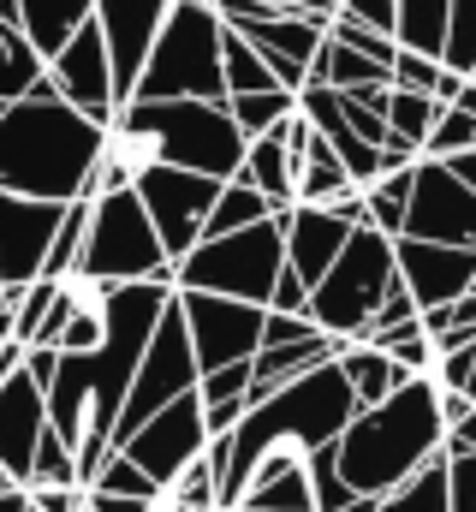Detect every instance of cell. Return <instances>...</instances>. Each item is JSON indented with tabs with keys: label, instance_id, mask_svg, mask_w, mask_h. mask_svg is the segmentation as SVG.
<instances>
[{
	"label": "cell",
	"instance_id": "2",
	"mask_svg": "<svg viewBox=\"0 0 476 512\" xmlns=\"http://www.w3.org/2000/svg\"><path fill=\"white\" fill-rule=\"evenodd\" d=\"M102 161V126L72 114L48 78L0 108V191L30 203H78Z\"/></svg>",
	"mask_w": 476,
	"mask_h": 512
},
{
	"label": "cell",
	"instance_id": "31",
	"mask_svg": "<svg viewBox=\"0 0 476 512\" xmlns=\"http://www.w3.org/2000/svg\"><path fill=\"white\" fill-rule=\"evenodd\" d=\"M292 114H298V96H286V90H262V96H233L227 102V120L238 126L244 143L250 137H268L280 120H292Z\"/></svg>",
	"mask_w": 476,
	"mask_h": 512
},
{
	"label": "cell",
	"instance_id": "17",
	"mask_svg": "<svg viewBox=\"0 0 476 512\" xmlns=\"http://www.w3.org/2000/svg\"><path fill=\"white\" fill-rule=\"evenodd\" d=\"M393 268L411 292L417 310H441L453 298H465L476 280V251H447V245H417V239H393Z\"/></svg>",
	"mask_w": 476,
	"mask_h": 512
},
{
	"label": "cell",
	"instance_id": "44",
	"mask_svg": "<svg viewBox=\"0 0 476 512\" xmlns=\"http://www.w3.org/2000/svg\"><path fill=\"white\" fill-rule=\"evenodd\" d=\"M441 167H447V173H453V179H459V185H465V191L476 197V149H465V155H453V161H441Z\"/></svg>",
	"mask_w": 476,
	"mask_h": 512
},
{
	"label": "cell",
	"instance_id": "14",
	"mask_svg": "<svg viewBox=\"0 0 476 512\" xmlns=\"http://www.w3.org/2000/svg\"><path fill=\"white\" fill-rule=\"evenodd\" d=\"M48 90L72 108V114H84L90 126H102L108 131V120L119 114V102H114V72H108V48H102V30H96V18L48 60Z\"/></svg>",
	"mask_w": 476,
	"mask_h": 512
},
{
	"label": "cell",
	"instance_id": "50",
	"mask_svg": "<svg viewBox=\"0 0 476 512\" xmlns=\"http://www.w3.org/2000/svg\"><path fill=\"white\" fill-rule=\"evenodd\" d=\"M6 489H12V483H6V471H0V495H6Z\"/></svg>",
	"mask_w": 476,
	"mask_h": 512
},
{
	"label": "cell",
	"instance_id": "51",
	"mask_svg": "<svg viewBox=\"0 0 476 512\" xmlns=\"http://www.w3.org/2000/svg\"><path fill=\"white\" fill-rule=\"evenodd\" d=\"M84 512H90V501H84Z\"/></svg>",
	"mask_w": 476,
	"mask_h": 512
},
{
	"label": "cell",
	"instance_id": "32",
	"mask_svg": "<svg viewBox=\"0 0 476 512\" xmlns=\"http://www.w3.org/2000/svg\"><path fill=\"white\" fill-rule=\"evenodd\" d=\"M381 512H447V459L435 453L423 471H411V477L381 501Z\"/></svg>",
	"mask_w": 476,
	"mask_h": 512
},
{
	"label": "cell",
	"instance_id": "38",
	"mask_svg": "<svg viewBox=\"0 0 476 512\" xmlns=\"http://www.w3.org/2000/svg\"><path fill=\"white\" fill-rule=\"evenodd\" d=\"M447 512H476V453L447 459Z\"/></svg>",
	"mask_w": 476,
	"mask_h": 512
},
{
	"label": "cell",
	"instance_id": "55",
	"mask_svg": "<svg viewBox=\"0 0 476 512\" xmlns=\"http://www.w3.org/2000/svg\"><path fill=\"white\" fill-rule=\"evenodd\" d=\"M24 512H30V507H24Z\"/></svg>",
	"mask_w": 476,
	"mask_h": 512
},
{
	"label": "cell",
	"instance_id": "37",
	"mask_svg": "<svg viewBox=\"0 0 476 512\" xmlns=\"http://www.w3.org/2000/svg\"><path fill=\"white\" fill-rule=\"evenodd\" d=\"M435 78H441V60H423V54H393V90H411V96H429L435 102Z\"/></svg>",
	"mask_w": 476,
	"mask_h": 512
},
{
	"label": "cell",
	"instance_id": "42",
	"mask_svg": "<svg viewBox=\"0 0 476 512\" xmlns=\"http://www.w3.org/2000/svg\"><path fill=\"white\" fill-rule=\"evenodd\" d=\"M90 512H185L173 501V489H155L143 501H108V495H90Z\"/></svg>",
	"mask_w": 476,
	"mask_h": 512
},
{
	"label": "cell",
	"instance_id": "9",
	"mask_svg": "<svg viewBox=\"0 0 476 512\" xmlns=\"http://www.w3.org/2000/svg\"><path fill=\"white\" fill-rule=\"evenodd\" d=\"M185 393H197V352H191V334H185L179 304H167L161 322H155V334H149V352H143V364H137V376H131V393H125V411H119V429H114V447L131 441L155 411H167V405L185 399Z\"/></svg>",
	"mask_w": 476,
	"mask_h": 512
},
{
	"label": "cell",
	"instance_id": "22",
	"mask_svg": "<svg viewBox=\"0 0 476 512\" xmlns=\"http://www.w3.org/2000/svg\"><path fill=\"white\" fill-rule=\"evenodd\" d=\"M334 370L346 376L357 411H369V405H381V399H393L399 387L417 382V376H405V370H399L387 352H375V346H340V352H334Z\"/></svg>",
	"mask_w": 476,
	"mask_h": 512
},
{
	"label": "cell",
	"instance_id": "19",
	"mask_svg": "<svg viewBox=\"0 0 476 512\" xmlns=\"http://www.w3.org/2000/svg\"><path fill=\"white\" fill-rule=\"evenodd\" d=\"M42 429H48V399H42V387L30 382L24 370L6 376V382H0V471H6V483H12L18 495H24V483H30V459H36Z\"/></svg>",
	"mask_w": 476,
	"mask_h": 512
},
{
	"label": "cell",
	"instance_id": "41",
	"mask_svg": "<svg viewBox=\"0 0 476 512\" xmlns=\"http://www.w3.org/2000/svg\"><path fill=\"white\" fill-rule=\"evenodd\" d=\"M310 334H316L310 316H274V310L262 316V352H268V346H298V340H310Z\"/></svg>",
	"mask_w": 476,
	"mask_h": 512
},
{
	"label": "cell",
	"instance_id": "28",
	"mask_svg": "<svg viewBox=\"0 0 476 512\" xmlns=\"http://www.w3.org/2000/svg\"><path fill=\"white\" fill-rule=\"evenodd\" d=\"M42 72H48V66L30 54V42H24L12 24H0V108H6V102H24V96L42 84Z\"/></svg>",
	"mask_w": 476,
	"mask_h": 512
},
{
	"label": "cell",
	"instance_id": "40",
	"mask_svg": "<svg viewBox=\"0 0 476 512\" xmlns=\"http://www.w3.org/2000/svg\"><path fill=\"white\" fill-rule=\"evenodd\" d=\"M268 310H274V316H310V286H304L292 268H280V280H274V292H268Z\"/></svg>",
	"mask_w": 476,
	"mask_h": 512
},
{
	"label": "cell",
	"instance_id": "6",
	"mask_svg": "<svg viewBox=\"0 0 476 512\" xmlns=\"http://www.w3.org/2000/svg\"><path fill=\"white\" fill-rule=\"evenodd\" d=\"M393 280H399L393 239H381L375 227H357L352 239H346V251H340V262L310 292V328L328 334V340H340V346H357Z\"/></svg>",
	"mask_w": 476,
	"mask_h": 512
},
{
	"label": "cell",
	"instance_id": "23",
	"mask_svg": "<svg viewBox=\"0 0 476 512\" xmlns=\"http://www.w3.org/2000/svg\"><path fill=\"white\" fill-rule=\"evenodd\" d=\"M197 405H203L209 441H215V435H233L238 417L250 411V364H227V370L203 376V382H197Z\"/></svg>",
	"mask_w": 476,
	"mask_h": 512
},
{
	"label": "cell",
	"instance_id": "20",
	"mask_svg": "<svg viewBox=\"0 0 476 512\" xmlns=\"http://www.w3.org/2000/svg\"><path fill=\"white\" fill-rule=\"evenodd\" d=\"M286 126V120H280ZM280 126L268 131V137H250L244 143V161H238V179L280 215V209H292V191H298V155L286 149V137Z\"/></svg>",
	"mask_w": 476,
	"mask_h": 512
},
{
	"label": "cell",
	"instance_id": "12",
	"mask_svg": "<svg viewBox=\"0 0 476 512\" xmlns=\"http://www.w3.org/2000/svg\"><path fill=\"white\" fill-rule=\"evenodd\" d=\"M399 239L447 245V251H476V197L441 161H417L411 203H405V233Z\"/></svg>",
	"mask_w": 476,
	"mask_h": 512
},
{
	"label": "cell",
	"instance_id": "49",
	"mask_svg": "<svg viewBox=\"0 0 476 512\" xmlns=\"http://www.w3.org/2000/svg\"><path fill=\"white\" fill-rule=\"evenodd\" d=\"M465 399H476V346H471V387H465Z\"/></svg>",
	"mask_w": 476,
	"mask_h": 512
},
{
	"label": "cell",
	"instance_id": "11",
	"mask_svg": "<svg viewBox=\"0 0 476 512\" xmlns=\"http://www.w3.org/2000/svg\"><path fill=\"white\" fill-rule=\"evenodd\" d=\"M191 352H197V382L227 370V364H250L262 352V316L256 304H233V298H209V292H173Z\"/></svg>",
	"mask_w": 476,
	"mask_h": 512
},
{
	"label": "cell",
	"instance_id": "53",
	"mask_svg": "<svg viewBox=\"0 0 476 512\" xmlns=\"http://www.w3.org/2000/svg\"><path fill=\"white\" fill-rule=\"evenodd\" d=\"M0 346H6V340H0Z\"/></svg>",
	"mask_w": 476,
	"mask_h": 512
},
{
	"label": "cell",
	"instance_id": "54",
	"mask_svg": "<svg viewBox=\"0 0 476 512\" xmlns=\"http://www.w3.org/2000/svg\"><path fill=\"white\" fill-rule=\"evenodd\" d=\"M334 6H340V0H334Z\"/></svg>",
	"mask_w": 476,
	"mask_h": 512
},
{
	"label": "cell",
	"instance_id": "7",
	"mask_svg": "<svg viewBox=\"0 0 476 512\" xmlns=\"http://www.w3.org/2000/svg\"><path fill=\"white\" fill-rule=\"evenodd\" d=\"M72 280H96V286H137V280H167L173 286V262L161 251L137 191H108L90 197V227H84V256Z\"/></svg>",
	"mask_w": 476,
	"mask_h": 512
},
{
	"label": "cell",
	"instance_id": "25",
	"mask_svg": "<svg viewBox=\"0 0 476 512\" xmlns=\"http://www.w3.org/2000/svg\"><path fill=\"white\" fill-rule=\"evenodd\" d=\"M262 221H274V209H268L244 179H227L221 197H215V209H209V221H203V239H227V233L262 227Z\"/></svg>",
	"mask_w": 476,
	"mask_h": 512
},
{
	"label": "cell",
	"instance_id": "52",
	"mask_svg": "<svg viewBox=\"0 0 476 512\" xmlns=\"http://www.w3.org/2000/svg\"><path fill=\"white\" fill-rule=\"evenodd\" d=\"M471 84H476V72H471Z\"/></svg>",
	"mask_w": 476,
	"mask_h": 512
},
{
	"label": "cell",
	"instance_id": "34",
	"mask_svg": "<svg viewBox=\"0 0 476 512\" xmlns=\"http://www.w3.org/2000/svg\"><path fill=\"white\" fill-rule=\"evenodd\" d=\"M447 72L471 78L476 72V0H447V54H441Z\"/></svg>",
	"mask_w": 476,
	"mask_h": 512
},
{
	"label": "cell",
	"instance_id": "36",
	"mask_svg": "<svg viewBox=\"0 0 476 512\" xmlns=\"http://www.w3.org/2000/svg\"><path fill=\"white\" fill-rule=\"evenodd\" d=\"M465 149H476V120L459 114V108H441V120H435L429 143H423V161H453Z\"/></svg>",
	"mask_w": 476,
	"mask_h": 512
},
{
	"label": "cell",
	"instance_id": "16",
	"mask_svg": "<svg viewBox=\"0 0 476 512\" xmlns=\"http://www.w3.org/2000/svg\"><path fill=\"white\" fill-rule=\"evenodd\" d=\"M60 215H66V203H30V197L0 191V286L6 292H24L30 280H42Z\"/></svg>",
	"mask_w": 476,
	"mask_h": 512
},
{
	"label": "cell",
	"instance_id": "45",
	"mask_svg": "<svg viewBox=\"0 0 476 512\" xmlns=\"http://www.w3.org/2000/svg\"><path fill=\"white\" fill-rule=\"evenodd\" d=\"M286 12H310V18H334V0H274Z\"/></svg>",
	"mask_w": 476,
	"mask_h": 512
},
{
	"label": "cell",
	"instance_id": "47",
	"mask_svg": "<svg viewBox=\"0 0 476 512\" xmlns=\"http://www.w3.org/2000/svg\"><path fill=\"white\" fill-rule=\"evenodd\" d=\"M0 512H24V495H18V489H6V495H0Z\"/></svg>",
	"mask_w": 476,
	"mask_h": 512
},
{
	"label": "cell",
	"instance_id": "24",
	"mask_svg": "<svg viewBox=\"0 0 476 512\" xmlns=\"http://www.w3.org/2000/svg\"><path fill=\"white\" fill-rule=\"evenodd\" d=\"M393 42H399L405 54L441 60V54H447V0H399Z\"/></svg>",
	"mask_w": 476,
	"mask_h": 512
},
{
	"label": "cell",
	"instance_id": "1",
	"mask_svg": "<svg viewBox=\"0 0 476 512\" xmlns=\"http://www.w3.org/2000/svg\"><path fill=\"white\" fill-rule=\"evenodd\" d=\"M173 304L167 280H137V286H108V334L96 352L84 358H60L54 382H48V429L72 447L78 459V489H90V477L108 465L114 453V429L125 411L131 376L149 352V334L161 322V310Z\"/></svg>",
	"mask_w": 476,
	"mask_h": 512
},
{
	"label": "cell",
	"instance_id": "10",
	"mask_svg": "<svg viewBox=\"0 0 476 512\" xmlns=\"http://www.w3.org/2000/svg\"><path fill=\"white\" fill-rule=\"evenodd\" d=\"M131 191H137V203H143L167 262H179V256H191L203 245V221H209V209L221 197V179L179 173V167H149V173L131 179Z\"/></svg>",
	"mask_w": 476,
	"mask_h": 512
},
{
	"label": "cell",
	"instance_id": "33",
	"mask_svg": "<svg viewBox=\"0 0 476 512\" xmlns=\"http://www.w3.org/2000/svg\"><path fill=\"white\" fill-rule=\"evenodd\" d=\"M30 489H78V459H72V447H66L54 429H42V441H36L24 495H30Z\"/></svg>",
	"mask_w": 476,
	"mask_h": 512
},
{
	"label": "cell",
	"instance_id": "8",
	"mask_svg": "<svg viewBox=\"0 0 476 512\" xmlns=\"http://www.w3.org/2000/svg\"><path fill=\"white\" fill-rule=\"evenodd\" d=\"M286 268V245L280 227H244L227 239H203L191 256L173 262V292H209V298H233V304H256L268 310V292Z\"/></svg>",
	"mask_w": 476,
	"mask_h": 512
},
{
	"label": "cell",
	"instance_id": "46",
	"mask_svg": "<svg viewBox=\"0 0 476 512\" xmlns=\"http://www.w3.org/2000/svg\"><path fill=\"white\" fill-rule=\"evenodd\" d=\"M453 108H459V114H471V120H476V84H465V96H459Z\"/></svg>",
	"mask_w": 476,
	"mask_h": 512
},
{
	"label": "cell",
	"instance_id": "3",
	"mask_svg": "<svg viewBox=\"0 0 476 512\" xmlns=\"http://www.w3.org/2000/svg\"><path fill=\"white\" fill-rule=\"evenodd\" d=\"M352 417H357V399L334 364L262 393L238 417L233 435H221V447H227V459H221V512L238 507V495H244V483H250L262 453H298L304 459L316 447H334Z\"/></svg>",
	"mask_w": 476,
	"mask_h": 512
},
{
	"label": "cell",
	"instance_id": "21",
	"mask_svg": "<svg viewBox=\"0 0 476 512\" xmlns=\"http://www.w3.org/2000/svg\"><path fill=\"white\" fill-rule=\"evenodd\" d=\"M96 18V0H18V36L30 42V54L48 66L84 24Z\"/></svg>",
	"mask_w": 476,
	"mask_h": 512
},
{
	"label": "cell",
	"instance_id": "48",
	"mask_svg": "<svg viewBox=\"0 0 476 512\" xmlns=\"http://www.w3.org/2000/svg\"><path fill=\"white\" fill-rule=\"evenodd\" d=\"M0 24H12V30H18V0H0Z\"/></svg>",
	"mask_w": 476,
	"mask_h": 512
},
{
	"label": "cell",
	"instance_id": "27",
	"mask_svg": "<svg viewBox=\"0 0 476 512\" xmlns=\"http://www.w3.org/2000/svg\"><path fill=\"white\" fill-rule=\"evenodd\" d=\"M84 227H90V197L66 203V215H60V233H54L48 262H42V280H48V286H66V280L78 274V256H84Z\"/></svg>",
	"mask_w": 476,
	"mask_h": 512
},
{
	"label": "cell",
	"instance_id": "30",
	"mask_svg": "<svg viewBox=\"0 0 476 512\" xmlns=\"http://www.w3.org/2000/svg\"><path fill=\"white\" fill-rule=\"evenodd\" d=\"M411 173L417 167H405V173H381L369 191H363V209H369V227L381 233V239H399L405 233V203H411Z\"/></svg>",
	"mask_w": 476,
	"mask_h": 512
},
{
	"label": "cell",
	"instance_id": "18",
	"mask_svg": "<svg viewBox=\"0 0 476 512\" xmlns=\"http://www.w3.org/2000/svg\"><path fill=\"white\" fill-rule=\"evenodd\" d=\"M274 227H280V245H286V268H292L310 292H316V280L340 262L346 239L357 233V227H346L334 209H304V203L280 209V215H274Z\"/></svg>",
	"mask_w": 476,
	"mask_h": 512
},
{
	"label": "cell",
	"instance_id": "5",
	"mask_svg": "<svg viewBox=\"0 0 476 512\" xmlns=\"http://www.w3.org/2000/svg\"><path fill=\"white\" fill-rule=\"evenodd\" d=\"M131 102H227L221 84V18L203 0H173L143 60Z\"/></svg>",
	"mask_w": 476,
	"mask_h": 512
},
{
	"label": "cell",
	"instance_id": "26",
	"mask_svg": "<svg viewBox=\"0 0 476 512\" xmlns=\"http://www.w3.org/2000/svg\"><path fill=\"white\" fill-rule=\"evenodd\" d=\"M221 84H227V102H233V96L280 90V84H274V72L262 66V54H256L244 36H233V30H221Z\"/></svg>",
	"mask_w": 476,
	"mask_h": 512
},
{
	"label": "cell",
	"instance_id": "43",
	"mask_svg": "<svg viewBox=\"0 0 476 512\" xmlns=\"http://www.w3.org/2000/svg\"><path fill=\"white\" fill-rule=\"evenodd\" d=\"M84 501H90L84 489H30V495H24L30 512H84Z\"/></svg>",
	"mask_w": 476,
	"mask_h": 512
},
{
	"label": "cell",
	"instance_id": "13",
	"mask_svg": "<svg viewBox=\"0 0 476 512\" xmlns=\"http://www.w3.org/2000/svg\"><path fill=\"white\" fill-rule=\"evenodd\" d=\"M114 453L119 459H131L155 489H167L191 459L209 453V429H203V405H197V393H185V399H173L167 411H155L131 441H119Z\"/></svg>",
	"mask_w": 476,
	"mask_h": 512
},
{
	"label": "cell",
	"instance_id": "29",
	"mask_svg": "<svg viewBox=\"0 0 476 512\" xmlns=\"http://www.w3.org/2000/svg\"><path fill=\"white\" fill-rule=\"evenodd\" d=\"M381 120H387V137H399L405 149H417V155H423V143H429L435 120H441V108H435L429 96H411V90H387V108H381Z\"/></svg>",
	"mask_w": 476,
	"mask_h": 512
},
{
	"label": "cell",
	"instance_id": "39",
	"mask_svg": "<svg viewBox=\"0 0 476 512\" xmlns=\"http://www.w3.org/2000/svg\"><path fill=\"white\" fill-rule=\"evenodd\" d=\"M334 12H340V18H352V24H363V30H375V36H393L399 0H340Z\"/></svg>",
	"mask_w": 476,
	"mask_h": 512
},
{
	"label": "cell",
	"instance_id": "35",
	"mask_svg": "<svg viewBox=\"0 0 476 512\" xmlns=\"http://www.w3.org/2000/svg\"><path fill=\"white\" fill-rule=\"evenodd\" d=\"M84 495H108V501H143V495H155V483L131 465V459H119V453H108V465L90 477V489Z\"/></svg>",
	"mask_w": 476,
	"mask_h": 512
},
{
	"label": "cell",
	"instance_id": "4",
	"mask_svg": "<svg viewBox=\"0 0 476 512\" xmlns=\"http://www.w3.org/2000/svg\"><path fill=\"white\" fill-rule=\"evenodd\" d=\"M441 387L411 382L399 387L393 399L357 411L346 423V435L334 441V465H340V483L352 489L357 501H387L411 471H423L435 453H441Z\"/></svg>",
	"mask_w": 476,
	"mask_h": 512
},
{
	"label": "cell",
	"instance_id": "15",
	"mask_svg": "<svg viewBox=\"0 0 476 512\" xmlns=\"http://www.w3.org/2000/svg\"><path fill=\"white\" fill-rule=\"evenodd\" d=\"M167 6L173 0H96V30H102V48H108V72H114V102L125 108L137 78H143V60L167 24Z\"/></svg>",
	"mask_w": 476,
	"mask_h": 512
}]
</instances>
